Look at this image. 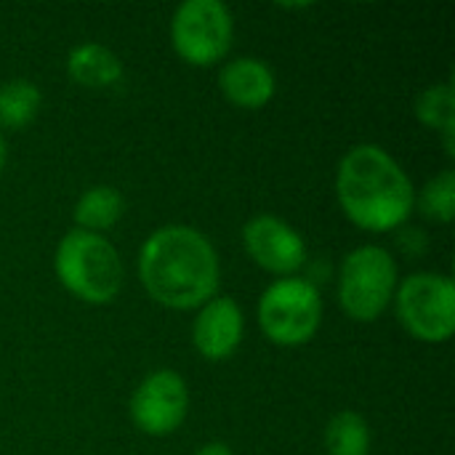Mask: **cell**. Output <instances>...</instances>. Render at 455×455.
<instances>
[{"instance_id":"obj_1","label":"cell","mask_w":455,"mask_h":455,"mask_svg":"<svg viewBox=\"0 0 455 455\" xmlns=\"http://www.w3.org/2000/svg\"><path fill=\"white\" fill-rule=\"evenodd\" d=\"M139 277L152 301L189 312L219 296L221 264L213 243L195 227L165 224L139 251Z\"/></svg>"},{"instance_id":"obj_2","label":"cell","mask_w":455,"mask_h":455,"mask_svg":"<svg viewBox=\"0 0 455 455\" xmlns=\"http://www.w3.org/2000/svg\"><path fill=\"white\" fill-rule=\"evenodd\" d=\"M336 195L344 216L365 232H392L416 208L411 176L379 144H357L341 157Z\"/></svg>"},{"instance_id":"obj_3","label":"cell","mask_w":455,"mask_h":455,"mask_svg":"<svg viewBox=\"0 0 455 455\" xmlns=\"http://www.w3.org/2000/svg\"><path fill=\"white\" fill-rule=\"evenodd\" d=\"M53 269L75 299L93 307L115 301L125 280L120 251L104 235L85 229H72L59 240Z\"/></svg>"},{"instance_id":"obj_4","label":"cell","mask_w":455,"mask_h":455,"mask_svg":"<svg viewBox=\"0 0 455 455\" xmlns=\"http://www.w3.org/2000/svg\"><path fill=\"white\" fill-rule=\"evenodd\" d=\"M400 285L397 261L381 245L349 251L339 269V304L355 323H376L392 304Z\"/></svg>"},{"instance_id":"obj_5","label":"cell","mask_w":455,"mask_h":455,"mask_svg":"<svg viewBox=\"0 0 455 455\" xmlns=\"http://www.w3.org/2000/svg\"><path fill=\"white\" fill-rule=\"evenodd\" d=\"M259 328L277 347H304L323 323L320 291L301 277L275 280L259 299Z\"/></svg>"},{"instance_id":"obj_6","label":"cell","mask_w":455,"mask_h":455,"mask_svg":"<svg viewBox=\"0 0 455 455\" xmlns=\"http://www.w3.org/2000/svg\"><path fill=\"white\" fill-rule=\"evenodd\" d=\"M400 325L424 344H443L455 331V285L448 275L416 272L395 291Z\"/></svg>"},{"instance_id":"obj_7","label":"cell","mask_w":455,"mask_h":455,"mask_svg":"<svg viewBox=\"0 0 455 455\" xmlns=\"http://www.w3.org/2000/svg\"><path fill=\"white\" fill-rule=\"evenodd\" d=\"M235 37V19L221 0H187L171 16V45L195 67L221 61Z\"/></svg>"},{"instance_id":"obj_8","label":"cell","mask_w":455,"mask_h":455,"mask_svg":"<svg viewBox=\"0 0 455 455\" xmlns=\"http://www.w3.org/2000/svg\"><path fill=\"white\" fill-rule=\"evenodd\" d=\"M189 413V389L176 371H155L141 379L128 403L133 427L149 437H168L181 429Z\"/></svg>"},{"instance_id":"obj_9","label":"cell","mask_w":455,"mask_h":455,"mask_svg":"<svg viewBox=\"0 0 455 455\" xmlns=\"http://www.w3.org/2000/svg\"><path fill=\"white\" fill-rule=\"evenodd\" d=\"M243 245L256 267L280 277H291L307 264L304 237L275 213L248 219L243 227Z\"/></svg>"},{"instance_id":"obj_10","label":"cell","mask_w":455,"mask_h":455,"mask_svg":"<svg viewBox=\"0 0 455 455\" xmlns=\"http://www.w3.org/2000/svg\"><path fill=\"white\" fill-rule=\"evenodd\" d=\"M245 333V317L235 299L229 296H213L208 304L197 309V317L192 323V344L200 357L211 363L229 360Z\"/></svg>"},{"instance_id":"obj_11","label":"cell","mask_w":455,"mask_h":455,"mask_svg":"<svg viewBox=\"0 0 455 455\" xmlns=\"http://www.w3.org/2000/svg\"><path fill=\"white\" fill-rule=\"evenodd\" d=\"M219 88L235 107L261 109L272 101L277 91V77L264 59L237 56L227 61L219 72Z\"/></svg>"},{"instance_id":"obj_12","label":"cell","mask_w":455,"mask_h":455,"mask_svg":"<svg viewBox=\"0 0 455 455\" xmlns=\"http://www.w3.org/2000/svg\"><path fill=\"white\" fill-rule=\"evenodd\" d=\"M67 75L83 88H109L123 80V61L104 43L85 40L67 53Z\"/></svg>"},{"instance_id":"obj_13","label":"cell","mask_w":455,"mask_h":455,"mask_svg":"<svg viewBox=\"0 0 455 455\" xmlns=\"http://www.w3.org/2000/svg\"><path fill=\"white\" fill-rule=\"evenodd\" d=\"M123 211H125V200H123L120 189L109 187V184H96L77 197L75 224H77V229L99 235V232L115 227L123 219Z\"/></svg>"},{"instance_id":"obj_14","label":"cell","mask_w":455,"mask_h":455,"mask_svg":"<svg viewBox=\"0 0 455 455\" xmlns=\"http://www.w3.org/2000/svg\"><path fill=\"white\" fill-rule=\"evenodd\" d=\"M416 117L432 128V131H440L443 133V141H445V152L453 157L455 155V93L451 83H437V85H429L427 91L419 93L416 99Z\"/></svg>"},{"instance_id":"obj_15","label":"cell","mask_w":455,"mask_h":455,"mask_svg":"<svg viewBox=\"0 0 455 455\" xmlns=\"http://www.w3.org/2000/svg\"><path fill=\"white\" fill-rule=\"evenodd\" d=\"M43 104L40 88L27 77H13L0 85V128L21 131L27 128Z\"/></svg>"},{"instance_id":"obj_16","label":"cell","mask_w":455,"mask_h":455,"mask_svg":"<svg viewBox=\"0 0 455 455\" xmlns=\"http://www.w3.org/2000/svg\"><path fill=\"white\" fill-rule=\"evenodd\" d=\"M328 455H371V424L357 411L336 413L325 427Z\"/></svg>"},{"instance_id":"obj_17","label":"cell","mask_w":455,"mask_h":455,"mask_svg":"<svg viewBox=\"0 0 455 455\" xmlns=\"http://www.w3.org/2000/svg\"><path fill=\"white\" fill-rule=\"evenodd\" d=\"M416 205L421 213L437 224H451L455 219V173L451 168L440 171L435 179L424 184L416 195Z\"/></svg>"},{"instance_id":"obj_18","label":"cell","mask_w":455,"mask_h":455,"mask_svg":"<svg viewBox=\"0 0 455 455\" xmlns=\"http://www.w3.org/2000/svg\"><path fill=\"white\" fill-rule=\"evenodd\" d=\"M195 455H235L227 443H205Z\"/></svg>"},{"instance_id":"obj_19","label":"cell","mask_w":455,"mask_h":455,"mask_svg":"<svg viewBox=\"0 0 455 455\" xmlns=\"http://www.w3.org/2000/svg\"><path fill=\"white\" fill-rule=\"evenodd\" d=\"M5 157H8V149H5V139H3V133H0V171H3V165H5Z\"/></svg>"}]
</instances>
